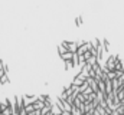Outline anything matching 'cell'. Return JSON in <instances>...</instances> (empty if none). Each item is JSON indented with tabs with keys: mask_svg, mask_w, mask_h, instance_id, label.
Returning a JSON list of instances; mask_svg holds the SVG:
<instances>
[{
	"mask_svg": "<svg viewBox=\"0 0 124 115\" xmlns=\"http://www.w3.org/2000/svg\"><path fill=\"white\" fill-rule=\"evenodd\" d=\"M120 58H118V55H111V56H108V59L105 60V66L110 69V71H116V63H117V60H118Z\"/></svg>",
	"mask_w": 124,
	"mask_h": 115,
	"instance_id": "1",
	"label": "cell"
},
{
	"mask_svg": "<svg viewBox=\"0 0 124 115\" xmlns=\"http://www.w3.org/2000/svg\"><path fill=\"white\" fill-rule=\"evenodd\" d=\"M62 45H65V46L68 48V50L72 52V53H77V52H78V48H79L78 42H68V40H63Z\"/></svg>",
	"mask_w": 124,
	"mask_h": 115,
	"instance_id": "2",
	"label": "cell"
},
{
	"mask_svg": "<svg viewBox=\"0 0 124 115\" xmlns=\"http://www.w3.org/2000/svg\"><path fill=\"white\" fill-rule=\"evenodd\" d=\"M38 98H39V96H36V95H25V96H23L25 107H26V105H31V104H35V102L38 101Z\"/></svg>",
	"mask_w": 124,
	"mask_h": 115,
	"instance_id": "3",
	"label": "cell"
},
{
	"mask_svg": "<svg viewBox=\"0 0 124 115\" xmlns=\"http://www.w3.org/2000/svg\"><path fill=\"white\" fill-rule=\"evenodd\" d=\"M33 105H35V109H43V108L46 107L45 101H42V99H39V98H38V101H36Z\"/></svg>",
	"mask_w": 124,
	"mask_h": 115,
	"instance_id": "4",
	"label": "cell"
},
{
	"mask_svg": "<svg viewBox=\"0 0 124 115\" xmlns=\"http://www.w3.org/2000/svg\"><path fill=\"white\" fill-rule=\"evenodd\" d=\"M51 111H52V112H54L55 115H61L62 112H63V111L61 109V107H59V105H58L56 102H55V104L52 105V108H51Z\"/></svg>",
	"mask_w": 124,
	"mask_h": 115,
	"instance_id": "5",
	"label": "cell"
},
{
	"mask_svg": "<svg viewBox=\"0 0 124 115\" xmlns=\"http://www.w3.org/2000/svg\"><path fill=\"white\" fill-rule=\"evenodd\" d=\"M87 50H88V46H87V42H85V43L79 45V48H78V52H77V53H78V55H84Z\"/></svg>",
	"mask_w": 124,
	"mask_h": 115,
	"instance_id": "6",
	"label": "cell"
},
{
	"mask_svg": "<svg viewBox=\"0 0 124 115\" xmlns=\"http://www.w3.org/2000/svg\"><path fill=\"white\" fill-rule=\"evenodd\" d=\"M72 58H74V53H72V52H69V50H68V52H65L63 55H61L62 62H65V60H69V59H72Z\"/></svg>",
	"mask_w": 124,
	"mask_h": 115,
	"instance_id": "7",
	"label": "cell"
},
{
	"mask_svg": "<svg viewBox=\"0 0 124 115\" xmlns=\"http://www.w3.org/2000/svg\"><path fill=\"white\" fill-rule=\"evenodd\" d=\"M63 63H65V69H66V71H69V69L75 68V63H74V60H72V59H69V60H65Z\"/></svg>",
	"mask_w": 124,
	"mask_h": 115,
	"instance_id": "8",
	"label": "cell"
},
{
	"mask_svg": "<svg viewBox=\"0 0 124 115\" xmlns=\"http://www.w3.org/2000/svg\"><path fill=\"white\" fill-rule=\"evenodd\" d=\"M9 82H10V79H9V73H4V75L0 78V84L4 85V84H9Z\"/></svg>",
	"mask_w": 124,
	"mask_h": 115,
	"instance_id": "9",
	"label": "cell"
},
{
	"mask_svg": "<svg viewBox=\"0 0 124 115\" xmlns=\"http://www.w3.org/2000/svg\"><path fill=\"white\" fill-rule=\"evenodd\" d=\"M65 52H68V48H66L65 45H62V43H61V45L58 46V53H59V56H61V55H63Z\"/></svg>",
	"mask_w": 124,
	"mask_h": 115,
	"instance_id": "10",
	"label": "cell"
},
{
	"mask_svg": "<svg viewBox=\"0 0 124 115\" xmlns=\"http://www.w3.org/2000/svg\"><path fill=\"white\" fill-rule=\"evenodd\" d=\"M107 75H108V79H116L117 78V72L116 71H110Z\"/></svg>",
	"mask_w": 124,
	"mask_h": 115,
	"instance_id": "11",
	"label": "cell"
},
{
	"mask_svg": "<svg viewBox=\"0 0 124 115\" xmlns=\"http://www.w3.org/2000/svg\"><path fill=\"white\" fill-rule=\"evenodd\" d=\"M88 86H90V82H88V81H85V82H84V85L79 86V92H85V89H87Z\"/></svg>",
	"mask_w": 124,
	"mask_h": 115,
	"instance_id": "12",
	"label": "cell"
},
{
	"mask_svg": "<svg viewBox=\"0 0 124 115\" xmlns=\"http://www.w3.org/2000/svg\"><path fill=\"white\" fill-rule=\"evenodd\" d=\"M102 46H104L105 53H107V52H108V46H110V43H108V40H107V39H104V40H102Z\"/></svg>",
	"mask_w": 124,
	"mask_h": 115,
	"instance_id": "13",
	"label": "cell"
},
{
	"mask_svg": "<svg viewBox=\"0 0 124 115\" xmlns=\"http://www.w3.org/2000/svg\"><path fill=\"white\" fill-rule=\"evenodd\" d=\"M116 71H123V68H121V59L117 60V63H116Z\"/></svg>",
	"mask_w": 124,
	"mask_h": 115,
	"instance_id": "14",
	"label": "cell"
},
{
	"mask_svg": "<svg viewBox=\"0 0 124 115\" xmlns=\"http://www.w3.org/2000/svg\"><path fill=\"white\" fill-rule=\"evenodd\" d=\"M45 104H46V107H52V105H54L55 102H52V99H51V98L48 96V98L45 99Z\"/></svg>",
	"mask_w": 124,
	"mask_h": 115,
	"instance_id": "15",
	"label": "cell"
},
{
	"mask_svg": "<svg viewBox=\"0 0 124 115\" xmlns=\"http://www.w3.org/2000/svg\"><path fill=\"white\" fill-rule=\"evenodd\" d=\"M25 108H26V112H32V111H35V105H33V104H31V105H26Z\"/></svg>",
	"mask_w": 124,
	"mask_h": 115,
	"instance_id": "16",
	"label": "cell"
},
{
	"mask_svg": "<svg viewBox=\"0 0 124 115\" xmlns=\"http://www.w3.org/2000/svg\"><path fill=\"white\" fill-rule=\"evenodd\" d=\"M51 108H52V107H45V108L42 109V115H46L49 111H51Z\"/></svg>",
	"mask_w": 124,
	"mask_h": 115,
	"instance_id": "17",
	"label": "cell"
},
{
	"mask_svg": "<svg viewBox=\"0 0 124 115\" xmlns=\"http://www.w3.org/2000/svg\"><path fill=\"white\" fill-rule=\"evenodd\" d=\"M81 23H82V19H81V17H77V19H75V25H77V26H81Z\"/></svg>",
	"mask_w": 124,
	"mask_h": 115,
	"instance_id": "18",
	"label": "cell"
},
{
	"mask_svg": "<svg viewBox=\"0 0 124 115\" xmlns=\"http://www.w3.org/2000/svg\"><path fill=\"white\" fill-rule=\"evenodd\" d=\"M1 69H4V62L0 59V71H1Z\"/></svg>",
	"mask_w": 124,
	"mask_h": 115,
	"instance_id": "19",
	"label": "cell"
},
{
	"mask_svg": "<svg viewBox=\"0 0 124 115\" xmlns=\"http://www.w3.org/2000/svg\"><path fill=\"white\" fill-rule=\"evenodd\" d=\"M111 115H121V114H120V112H118L117 109H114V111H113V114H111Z\"/></svg>",
	"mask_w": 124,
	"mask_h": 115,
	"instance_id": "20",
	"label": "cell"
},
{
	"mask_svg": "<svg viewBox=\"0 0 124 115\" xmlns=\"http://www.w3.org/2000/svg\"><path fill=\"white\" fill-rule=\"evenodd\" d=\"M121 68H123V72H124V59H121Z\"/></svg>",
	"mask_w": 124,
	"mask_h": 115,
	"instance_id": "21",
	"label": "cell"
},
{
	"mask_svg": "<svg viewBox=\"0 0 124 115\" xmlns=\"http://www.w3.org/2000/svg\"><path fill=\"white\" fill-rule=\"evenodd\" d=\"M107 115H110V114H107Z\"/></svg>",
	"mask_w": 124,
	"mask_h": 115,
	"instance_id": "22",
	"label": "cell"
}]
</instances>
